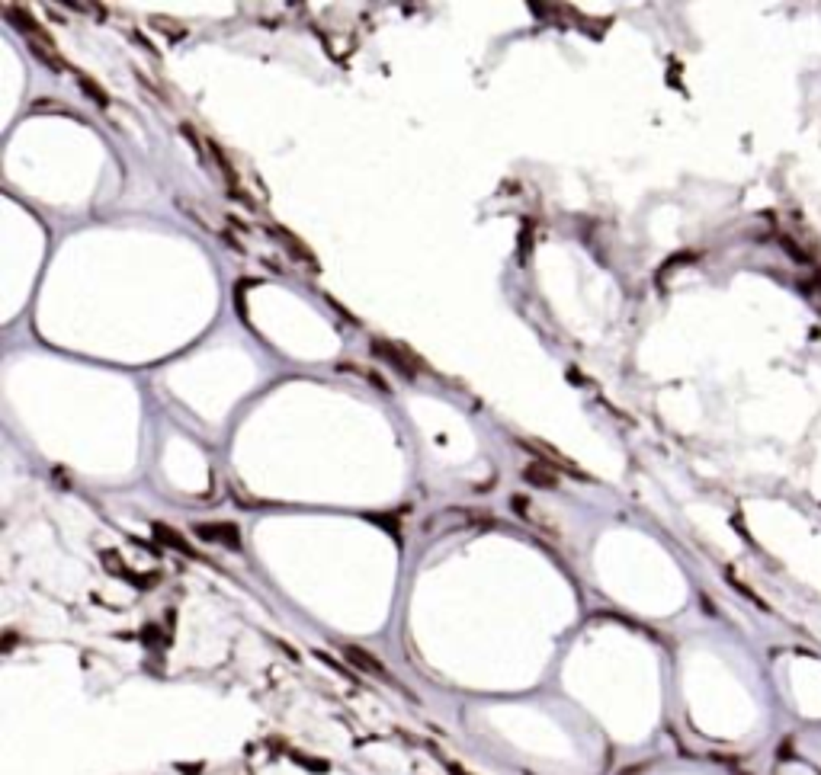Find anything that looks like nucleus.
<instances>
[{"label": "nucleus", "instance_id": "4", "mask_svg": "<svg viewBox=\"0 0 821 775\" xmlns=\"http://www.w3.org/2000/svg\"><path fill=\"white\" fill-rule=\"evenodd\" d=\"M196 535H199V538H206V542H221V544H231V548H238V544H241L238 525H228V522L196 525Z\"/></svg>", "mask_w": 821, "mask_h": 775}, {"label": "nucleus", "instance_id": "6", "mask_svg": "<svg viewBox=\"0 0 821 775\" xmlns=\"http://www.w3.org/2000/svg\"><path fill=\"white\" fill-rule=\"evenodd\" d=\"M26 45H29V51H33L36 58H39L46 68H52V70H65V58L55 51V45H46V42H39V38H26Z\"/></svg>", "mask_w": 821, "mask_h": 775}, {"label": "nucleus", "instance_id": "7", "mask_svg": "<svg viewBox=\"0 0 821 775\" xmlns=\"http://www.w3.org/2000/svg\"><path fill=\"white\" fill-rule=\"evenodd\" d=\"M155 535H157V538H161V542H164V544H170V548L183 551V554H189V557H193V554H196V551H193V548H189V542H187V538H183V535H180V532H174V529H170V525H164V522H155Z\"/></svg>", "mask_w": 821, "mask_h": 775}, {"label": "nucleus", "instance_id": "5", "mask_svg": "<svg viewBox=\"0 0 821 775\" xmlns=\"http://www.w3.org/2000/svg\"><path fill=\"white\" fill-rule=\"evenodd\" d=\"M523 478L530 480V484H536V487H558V471H555V468H549V465H543V461L526 465Z\"/></svg>", "mask_w": 821, "mask_h": 775}, {"label": "nucleus", "instance_id": "10", "mask_svg": "<svg viewBox=\"0 0 821 775\" xmlns=\"http://www.w3.org/2000/svg\"><path fill=\"white\" fill-rule=\"evenodd\" d=\"M74 77H78V83H80V87H84V93L90 96L93 102H100V106H106V102H110V93H106V90L100 87V83L93 80V77H87L84 70H74Z\"/></svg>", "mask_w": 821, "mask_h": 775}, {"label": "nucleus", "instance_id": "2", "mask_svg": "<svg viewBox=\"0 0 821 775\" xmlns=\"http://www.w3.org/2000/svg\"><path fill=\"white\" fill-rule=\"evenodd\" d=\"M520 446H523L526 452H533V455H536V458L543 461V465L555 468V471H562V468H565V471H571V474H575V478H581V480L587 478V474H581V471H577L575 465H571L568 458H565V455H558L555 448H552V446H545V442H536V439H520Z\"/></svg>", "mask_w": 821, "mask_h": 775}, {"label": "nucleus", "instance_id": "11", "mask_svg": "<svg viewBox=\"0 0 821 775\" xmlns=\"http://www.w3.org/2000/svg\"><path fill=\"white\" fill-rule=\"evenodd\" d=\"M103 564H106V567L113 570V574H119V576H125V580H132L129 567H125V564H122V557H119L116 551H103Z\"/></svg>", "mask_w": 821, "mask_h": 775}, {"label": "nucleus", "instance_id": "8", "mask_svg": "<svg viewBox=\"0 0 821 775\" xmlns=\"http://www.w3.org/2000/svg\"><path fill=\"white\" fill-rule=\"evenodd\" d=\"M151 29L164 32L170 42H180V38H187V26H183L180 19H170V16H151Z\"/></svg>", "mask_w": 821, "mask_h": 775}, {"label": "nucleus", "instance_id": "9", "mask_svg": "<svg viewBox=\"0 0 821 775\" xmlns=\"http://www.w3.org/2000/svg\"><path fill=\"white\" fill-rule=\"evenodd\" d=\"M347 657L353 660L356 666H362V670H366V673H372V676H379V679H392V676H388L385 670H382L379 663H375L372 657H369L366 650H360V647H347Z\"/></svg>", "mask_w": 821, "mask_h": 775}, {"label": "nucleus", "instance_id": "3", "mask_svg": "<svg viewBox=\"0 0 821 775\" xmlns=\"http://www.w3.org/2000/svg\"><path fill=\"white\" fill-rule=\"evenodd\" d=\"M270 234H273V237H276V241H279V243H283V247H286V250H289V253H292V256H296V260L308 263V269H311V273H318V260H315V253H311V250H308V247H302V241H298V237H296V234H292V231L279 228V224H270Z\"/></svg>", "mask_w": 821, "mask_h": 775}, {"label": "nucleus", "instance_id": "12", "mask_svg": "<svg viewBox=\"0 0 821 775\" xmlns=\"http://www.w3.org/2000/svg\"><path fill=\"white\" fill-rule=\"evenodd\" d=\"M738 775H748V772H738Z\"/></svg>", "mask_w": 821, "mask_h": 775}, {"label": "nucleus", "instance_id": "1", "mask_svg": "<svg viewBox=\"0 0 821 775\" xmlns=\"http://www.w3.org/2000/svg\"><path fill=\"white\" fill-rule=\"evenodd\" d=\"M372 352L379 359H385L392 369H398L404 378H417V371H421V362H417V356L407 349V346L385 343V339H372Z\"/></svg>", "mask_w": 821, "mask_h": 775}]
</instances>
